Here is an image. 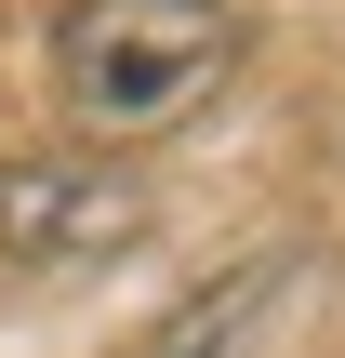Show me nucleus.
<instances>
[{
	"instance_id": "2",
	"label": "nucleus",
	"mask_w": 345,
	"mask_h": 358,
	"mask_svg": "<svg viewBox=\"0 0 345 358\" xmlns=\"http://www.w3.org/2000/svg\"><path fill=\"white\" fill-rule=\"evenodd\" d=\"M146 239V186L120 159H0V266H106Z\"/></svg>"
},
{
	"instance_id": "1",
	"label": "nucleus",
	"mask_w": 345,
	"mask_h": 358,
	"mask_svg": "<svg viewBox=\"0 0 345 358\" xmlns=\"http://www.w3.org/2000/svg\"><path fill=\"white\" fill-rule=\"evenodd\" d=\"M226 80H239V13L226 0H66V27H53V93L106 146L186 133Z\"/></svg>"
}]
</instances>
